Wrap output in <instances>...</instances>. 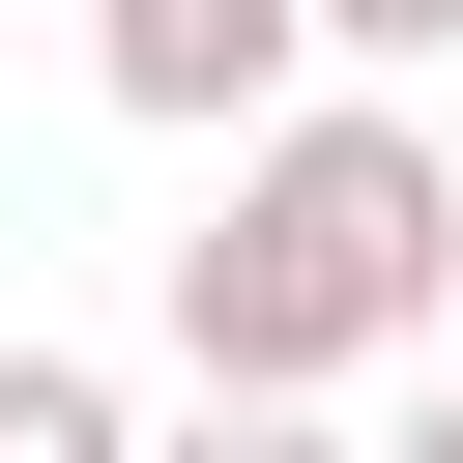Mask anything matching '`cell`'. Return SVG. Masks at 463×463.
<instances>
[{"instance_id": "277c9868", "label": "cell", "mask_w": 463, "mask_h": 463, "mask_svg": "<svg viewBox=\"0 0 463 463\" xmlns=\"http://www.w3.org/2000/svg\"><path fill=\"white\" fill-rule=\"evenodd\" d=\"M174 463H376V434H318V405H203Z\"/></svg>"}, {"instance_id": "3957f363", "label": "cell", "mask_w": 463, "mask_h": 463, "mask_svg": "<svg viewBox=\"0 0 463 463\" xmlns=\"http://www.w3.org/2000/svg\"><path fill=\"white\" fill-rule=\"evenodd\" d=\"M0 463H174V434H145L87 347H0Z\"/></svg>"}, {"instance_id": "5b68a950", "label": "cell", "mask_w": 463, "mask_h": 463, "mask_svg": "<svg viewBox=\"0 0 463 463\" xmlns=\"http://www.w3.org/2000/svg\"><path fill=\"white\" fill-rule=\"evenodd\" d=\"M318 58H463V0H318Z\"/></svg>"}, {"instance_id": "7a4b0ae2", "label": "cell", "mask_w": 463, "mask_h": 463, "mask_svg": "<svg viewBox=\"0 0 463 463\" xmlns=\"http://www.w3.org/2000/svg\"><path fill=\"white\" fill-rule=\"evenodd\" d=\"M289 58H318V0H87V87L145 145H289Z\"/></svg>"}, {"instance_id": "8992f818", "label": "cell", "mask_w": 463, "mask_h": 463, "mask_svg": "<svg viewBox=\"0 0 463 463\" xmlns=\"http://www.w3.org/2000/svg\"><path fill=\"white\" fill-rule=\"evenodd\" d=\"M376 463H463V376H434V405H405V434H376Z\"/></svg>"}, {"instance_id": "6da1fadb", "label": "cell", "mask_w": 463, "mask_h": 463, "mask_svg": "<svg viewBox=\"0 0 463 463\" xmlns=\"http://www.w3.org/2000/svg\"><path fill=\"white\" fill-rule=\"evenodd\" d=\"M434 318H463V174H434L405 116H289V145H232V203L174 232L203 405H318V376H376V347H434Z\"/></svg>"}]
</instances>
